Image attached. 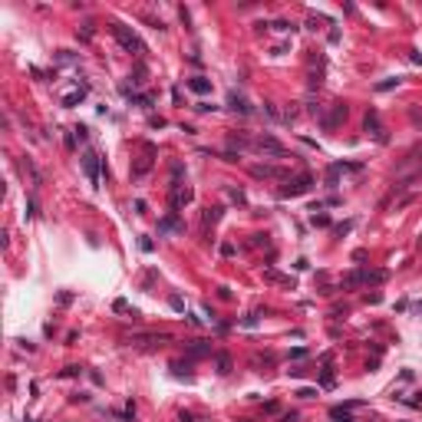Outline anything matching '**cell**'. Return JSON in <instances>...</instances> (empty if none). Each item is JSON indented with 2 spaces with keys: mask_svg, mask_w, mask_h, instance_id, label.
Returning a JSON list of instances; mask_svg holds the SVG:
<instances>
[{
  "mask_svg": "<svg viewBox=\"0 0 422 422\" xmlns=\"http://www.w3.org/2000/svg\"><path fill=\"white\" fill-rule=\"evenodd\" d=\"M392 86H399V79H386V83H379V92H386V89H392Z\"/></svg>",
  "mask_w": 422,
  "mask_h": 422,
  "instance_id": "obj_25",
  "label": "cell"
},
{
  "mask_svg": "<svg viewBox=\"0 0 422 422\" xmlns=\"http://www.w3.org/2000/svg\"><path fill=\"white\" fill-rule=\"evenodd\" d=\"M346 112H350V109H346V102H333V106H330V112L323 116V122H320V125L327 129V132H333L336 125H343V122H346Z\"/></svg>",
  "mask_w": 422,
  "mask_h": 422,
  "instance_id": "obj_6",
  "label": "cell"
},
{
  "mask_svg": "<svg viewBox=\"0 0 422 422\" xmlns=\"http://www.w3.org/2000/svg\"><path fill=\"white\" fill-rule=\"evenodd\" d=\"M56 60H60V63H73V60H76V56L69 53V50H60V53H56Z\"/></svg>",
  "mask_w": 422,
  "mask_h": 422,
  "instance_id": "obj_23",
  "label": "cell"
},
{
  "mask_svg": "<svg viewBox=\"0 0 422 422\" xmlns=\"http://www.w3.org/2000/svg\"><path fill=\"white\" fill-rule=\"evenodd\" d=\"M218 218H221V208H208L205 211V224H214Z\"/></svg>",
  "mask_w": 422,
  "mask_h": 422,
  "instance_id": "obj_21",
  "label": "cell"
},
{
  "mask_svg": "<svg viewBox=\"0 0 422 422\" xmlns=\"http://www.w3.org/2000/svg\"><path fill=\"white\" fill-rule=\"evenodd\" d=\"M333 383H336V379H333V369L327 366V369H323V376H320V386H323V389H330Z\"/></svg>",
  "mask_w": 422,
  "mask_h": 422,
  "instance_id": "obj_20",
  "label": "cell"
},
{
  "mask_svg": "<svg viewBox=\"0 0 422 422\" xmlns=\"http://www.w3.org/2000/svg\"><path fill=\"white\" fill-rule=\"evenodd\" d=\"M310 188H313V175L310 172H300V175H294L287 185L280 188V198H297V195H307Z\"/></svg>",
  "mask_w": 422,
  "mask_h": 422,
  "instance_id": "obj_3",
  "label": "cell"
},
{
  "mask_svg": "<svg viewBox=\"0 0 422 422\" xmlns=\"http://www.w3.org/2000/svg\"><path fill=\"white\" fill-rule=\"evenodd\" d=\"M112 310H119V313H125V310H129V303H125V300H116V303H112Z\"/></svg>",
  "mask_w": 422,
  "mask_h": 422,
  "instance_id": "obj_28",
  "label": "cell"
},
{
  "mask_svg": "<svg viewBox=\"0 0 422 422\" xmlns=\"http://www.w3.org/2000/svg\"><path fill=\"white\" fill-rule=\"evenodd\" d=\"M264 280L267 284H277V287H287V290L297 287V280L290 277V274H280V271H274V267H264Z\"/></svg>",
  "mask_w": 422,
  "mask_h": 422,
  "instance_id": "obj_9",
  "label": "cell"
},
{
  "mask_svg": "<svg viewBox=\"0 0 422 422\" xmlns=\"http://www.w3.org/2000/svg\"><path fill=\"white\" fill-rule=\"evenodd\" d=\"M363 129H366V135L373 139V142H379V145H386V142H389L386 125L379 122V112H376V109H369V112H366V122H363Z\"/></svg>",
  "mask_w": 422,
  "mask_h": 422,
  "instance_id": "obj_5",
  "label": "cell"
},
{
  "mask_svg": "<svg viewBox=\"0 0 422 422\" xmlns=\"http://www.w3.org/2000/svg\"><path fill=\"white\" fill-rule=\"evenodd\" d=\"M79 162H83V168H86V175H89V181H92V188H99V155H96L92 149H86Z\"/></svg>",
  "mask_w": 422,
  "mask_h": 422,
  "instance_id": "obj_7",
  "label": "cell"
},
{
  "mask_svg": "<svg viewBox=\"0 0 422 422\" xmlns=\"http://www.w3.org/2000/svg\"><path fill=\"white\" fill-rule=\"evenodd\" d=\"M419 247H422V231H419Z\"/></svg>",
  "mask_w": 422,
  "mask_h": 422,
  "instance_id": "obj_29",
  "label": "cell"
},
{
  "mask_svg": "<svg viewBox=\"0 0 422 422\" xmlns=\"http://www.w3.org/2000/svg\"><path fill=\"white\" fill-rule=\"evenodd\" d=\"M218 373H231V356L218 353Z\"/></svg>",
  "mask_w": 422,
  "mask_h": 422,
  "instance_id": "obj_18",
  "label": "cell"
},
{
  "mask_svg": "<svg viewBox=\"0 0 422 422\" xmlns=\"http://www.w3.org/2000/svg\"><path fill=\"white\" fill-rule=\"evenodd\" d=\"M145 76H149V69H145V63H139L135 73H132V83H135V86H145Z\"/></svg>",
  "mask_w": 422,
  "mask_h": 422,
  "instance_id": "obj_17",
  "label": "cell"
},
{
  "mask_svg": "<svg viewBox=\"0 0 422 422\" xmlns=\"http://www.w3.org/2000/svg\"><path fill=\"white\" fill-rule=\"evenodd\" d=\"M241 327H257V313H247L244 320H241Z\"/></svg>",
  "mask_w": 422,
  "mask_h": 422,
  "instance_id": "obj_27",
  "label": "cell"
},
{
  "mask_svg": "<svg viewBox=\"0 0 422 422\" xmlns=\"http://www.w3.org/2000/svg\"><path fill=\"white\" fill-rule=\"evenodd\" d=\"M313 224H320V228H327V224H330V218H327V214H317V211H313Z\"/></svg>",
  "mask_w": 422,
  "mask_h": 422,
  "instance_id": "obj_26",
  "label": "cell"
},
{
  "mask_svg": "<svg viewBox=\"0 0 422 422\" xmlns=\"http://www.w3.org/2000/svg\"><path fill=\"white\" fill-rule=\"evenodd\" d=\"M149 168H152V145H145V155L132 165V178H142Z\"/></svg>",
  "mask_w": 422,
  "mask_h": 422,
  "instance_id": "obj_11",
  "label": "cell"
},
{
  "mask_svg": "<svg viewBox=\"0 0 422 422\" xmlns=\"http://www.w3.org/2000/svg\"><path fill=\"white\" fill-rule=\"evenodd\" d=\"M297 396H300V399H313V396H317V389L303 386V389H297Z\"/></svg>",
  "mask_w": 422,
  "mask_h": 422,
  "instance_id": "obj_22",
  "label": "cell"
},
{
  "mask_svg": "<svg viewBox=\"0 0 422 422\" xmlns=\"http://www.w3.org/2000/svg\"><path fill=\"white\" fill-rule=\"evenodd\" d=\"M27 422H30V419H27Z\"/></svg>",
  "mask_w": 422,
  "mask_h": 422,
  "instance_id": "obj_30",
  "label": "cell"
},
{
  "mask_svg": "<svg viewBox=\"0 0 422 422\" xmlns=\"http://www.w3.org/2000/svg\"><path fill=\"white\" fill-rule=\"evenodd\" d=\"M188 89H191V92H198V96H208L211 83H208V79H201V76H195V79H188Z\"/></svg>",
  "mask_w": 422,
  "mask_h": 422,
  "instance_id": "obj_14",
  "label": "cell"
},
{
  "mask_svg": "<svg viewBox=\"0 0 422 422\" xmlns=\"http://www.w3.org/2000/svg\"><path fill=\"white\" fill-rule=\"evenodd\" d=\"M188 353H191V356H205V353H211V346L205 343V340H195V343L188 346Z\"/></svg>",
  "mask_w": 422,
  "mask_h": 422,
  "instance_id": "obj_16",
  "label": "cell"
},
{
  "mask_svg": "<svg viewBox=\"0 0 422 422\" xmlns=\"http://www.w3.org/2000/svg\"><path fill=\"white\" fill-rule=\"evenodd\" d=\"M386 280V271H353V274H346L343 284L340 287H360V284H383Z\"/></svg>",
  "mask_w": 422,
  "mask_h": 422,
  "instance_id": "obj_4",
  "label": "cell"
},
{
  "mask_svg": "<svg viewBox=\"0 0 422 422\" xmlns=\"http://www.w3.org/2000/svg\"><path fill=\"white\" fill-rule=\"evenodd\" d=\"M158 231H185V224L178 221V214L172 211L168 218H162V221H158Z\"/></svg>",
  "mask_w": 422,
  "mask_h": 422,
  "instance_id": "obj_13",
  "label": "cell"
},
{
  "mask_svg": "<svg viewBox=\"0 0 422 422\" xmlns=\"http://www.w3.org/2000/svg\"><path fill=\"white\" fill-rule=\"evenodd\" d=\"M251 149H254L257 155H264V158H284L287 155V149H284L274 135H267V132L254 135V139H251Z\"/></svg>",
  "mask_w": 422,
  "mask_h": 422,
  "instance_id": "obj_2",
  "label": "cell"
},
{
  "mask_svg": "<svg viewBox=\"0 0 422 422\" xmlns=\"http://www.w3.org/2000/svg\"><path fill=\"white\" fill-rule=\"evenodd\" d=\"M330 416H333L336 422H353V419H350V412H346V409H340V406H333V409H330Z\"/></svg>",
  "mask_w": 422,
  "mask_h": 422,
  "instance_id": "obj_19",
  "label": "cell"
},
{
  "mask_svg": "<svg viewBox=\"0 0 422 422\" xmlns=\"http://www.w3.org/2000/svg\"><path fill=\"white\" fill-rule=\"evenodd\" d=\"M112 36L119 40V46H122L125 53L145 56V43L139 40V33H135V30H129V27H125V23H112Z\"/></svg>",
  "mask_w": 422,
  "mask_h": 422,
  "instance_id": "obj_1",
  "label": "cell"
},
{
  "mask_svg": "<svg viewBox=\"0 0 422 422\" xmlns=\"http://www.w3.org/2000/svg\"><path fill=\"white\" fill-rule=\"evenodd\" d=\"M251 175H254V178H280L284 172H280L277 165H254V168H251Z\"/></svg>",
  "mask_w": 422,
  "mask_h": 422,
  "instance_id": "obj_12",
  "label": "cell"
},
{
  "mask_svg": "<svg viewBox=\"0 0 422 422\" xmlns=\"http://www.w3.org/2000/svg\"><path fill=\"white\" fill-rule=\"evenodd\" d=\"M86 92H89V86H86V83H79L76 89H69L66 96H63V106H79V102L86 99Z\"/></svg>",
  "mask_w": 422,
  "mask_h": 422,
  "instance_id": "obj_10",
  "label": "cell"
},
{
  "mask_svg": "<svg viewBox=\"0 0 422 422\" xmlns=\"http://www.w3.org/2000/svg\"><path fill=\"white\" fill-rule=\"evenodd\" d=\"M228 106H231V109H238V112H251V106H247V99L244 96H238V92H231V96H228Z\"/></svg>",
  "mask_w": 422,
  "mask_h": 422,
  "instance_id": "obj_15",
  "label": "cell"
},
{
  "mask_svg": "<svg viewBox=\"0 0 422 422\" xmlns=\"http://www.w3.org/2000/svg\"><path fill=\"white\" fill-rule=\"evenodd\" d=\"M191 198H195V191H191L188 185H185V188H181V185H172V211H175V214L185 208Z\"/></svg>",
  "mask_w": 422,
  "mask_h": 422,
  "instance_id": "obj_8",
  "label": "cell"
},
{
  "mask_svg": "<svg viewBox=\"0 0 422 422\" xmlns=\"http://www.w3.org/2000/svg\"><path fill=\"white\" fill-rule=\"evenodd\" d=\"M228 195H231V201H238V205H244V191H238V188H228Z\"/></svg>",
  "mask_w": 422,
  "mask_h": 422,
  "instance_id": "obj_24",
  "label": "cell"
}]
</instances>
